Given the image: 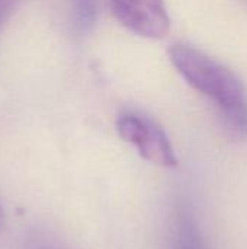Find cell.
Segmentation results:
<instances>
[{"label":"cell","instance_id":"2","mask_svg":"<svg viewBox=\"0 0 247 249\" xmlns=\"http://www.w3.org/2000/svg\"><path fill=\"white\" fill-rule=\"evenodd\" d=\"M116 131L119 137L132 144L138 155L160 168H176L178 158L162 125L151 117L128 111L118 117Z\"/></svg>","mask_w":247,"mask_h":249},{"label":"cell","instance_id":"4","mask_svg":"<svg viewBox=\"0 0 247 249\" xmlns=\"http://www.w3.org/2000/svg\"><path fill=\"white\" fill-rule=\"evenodd\" d=\"M175 249H210L191 214L181 213L175 229Z\"/></svg>","mask_w":247,"mask_h":249},{"label":"cell","instance_id":"8","mask_svg":"<svg viewBox=\"0 0 247 249\" xmlns=\"http://www.w3.org/2000/svg\"><path fill=\"white\" fill-rule=\"evenodd\" d=\"M4 225H6V216H4V210H3V207L0 206V233L3 232V229H4Z\"/></svg>","mask_w":247,"mask_h":249},{"label":"cell","instance_id":"1","mask_svg":"<svg viewBox=\"0 0 247 249\" xmlns=\"http://www.w3.org/2000/svg\"><path fill=\"white\" fill-rule=\"evenodd\" d=\"M169 58L188 85L214 104L226 134L234 142L247 140V92L239 76L192 45H172Z\"/></svg>","mask_w":247,"mask_h":249},{"label":"cell","instance_id":"7","mask_svg":"<svg viewBox=\"0 0 247 249\" xmlns=\"http://www.w3.org/2000/svg\"><path fill=\"white\" fill-rule=\"evenodd\" d=\"M32 249H67L64 248L63 245H58L57 242H52V241H36L33 245H32Z\"/></svg>","mask_w":247,"mask_h":249},{"label":"cell","instance_id":"5","mask_svg":"<svg viewBox=\"0 0 247 249\" xmlns=\"http://www.w3.org/2000/svg\"><path fill=\"white\" fill-rule=\"evenodd\" d=\"M96 0H74L73 20L79 32H87L96 20Z\"/></svg>","mask_w":247,"mask_h":249},{"label":"cell","instance_id":"3","mask_svg":"<svg viewBox=\"0 0 247 249\" xmlns=\"http://www.w3.org/2000/svg\"><path fill=\"white\" fill-rule=\"evenodd\" d=\"M111 10L121 25L140 36L162 39L170 32L165 0H111Z\"/></svg>","mask_w":247,"mask_h":249},{"label":"cell","instance_id":"6","mask_svg":"<svg viewBox=\"0 0 247 249\" xmlns=\"http://www.w3.org/2000/svg\"><path fill=\"white\" fill-rule=\"evenodd\" d=\"M13 3H15V0H0V28L7 20L9 13L13 9Z\"/></svg>","mask_w":247,"mask_h":249}]
</instances>
